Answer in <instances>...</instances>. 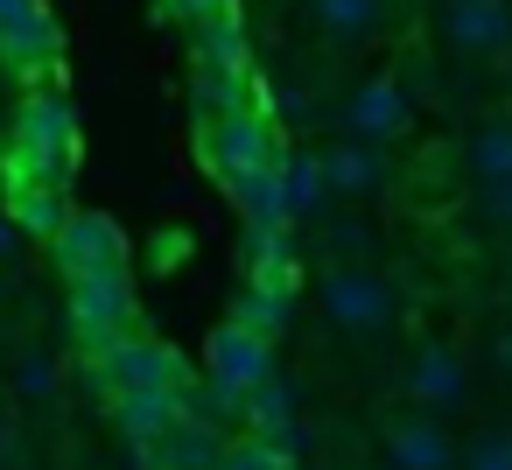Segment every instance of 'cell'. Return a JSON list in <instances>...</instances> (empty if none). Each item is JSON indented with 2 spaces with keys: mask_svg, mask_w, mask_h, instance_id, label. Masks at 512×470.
I'll list each match as a JSON object with an SVG mask.
<instances>
[{
  "mask_svg": "<svg viewBox=\"0 0 512 470\" xmlns=\"http://www.w3.org/2000/svg\"><path fill=\"white\" fill-rule=\"evenodd\" d=\"M71 155H78V120L57 92H36L22 106V127H15V162H8V183H64L71 176Z\"/></svg>",
  "mask_w": 512,
  "mask_h": 470,
  "instance_id": "1",
  "label": "cell"
},
{
  "mask_svg": "<svg viewBox=\"0 0 512 470\" xmlns=\"http://www.w3.org/2000/svg\"><path fill=\"white\" fill-rule=\"evenodd\" d=\"M85 386L92 393H134V386H190V365H183V351H169V344H155V337H113L106 351H92L85 358Z\"/></svg>",
  "mask_w": 512,
  "mask_h": 470,
  "instance_id": "2",
  "label": "cell"
},
{
  "mask_svg": "<svg viewBox=\"0 0 512 470\" xmlns=\"http://www.w3.org/2000/svg\"><path fill=\"white\" fill-rule=\"evenodd\" d=\"M134 330V274L127 267H106V274H78L71 281V337L78 351H106L113 337Z\"/></svg>",
  "mask_w": 512,
  "mask_h": 470,
  "instance_id": "3",
  "label": "cell"
},
{
  "mask_svg": "<svg viewBox=\"0 0 512 470\" xmlns=\"http://www.w3.org/2000/svg\"><path fill=\"white\" fill-rule=\"evenodd\" d=\"M204 134V162L232 183L246 169H267L281 162V127L267 120V106H239V113H218V120H197Z\"/></svg>",
  "mask_w": 512,
  "mask_h": 470,
  "instance_id": "4",
  "label": "cell"
},
{
  "mask_svg": "<svg viewBox=\"0 0 512 470\" xmlns=\"http://www.w3.org/2000/svg\"><path fill=\"white\" fill-rule=\"evenodd\" d=\"M323 316L344 330V337H379L386 323H393V295H386V281L372 274V267H351V260H337L330 274H323Z\"/></svg>",
  "mask_w": 512,
  "mask_h": 470,
  "instance_id": "5",
  "label": "cell"
},
{
  "mask_svg": "<svg viewBox=\"0 0 512 470\" xmlns=\"http://www.w3.org/2000/svg\"><path fill=\"white\" fill-rule=\"evenodd\" d=\"M435 29H442L449 57H463V64H491V57L512 50V8L505 0H442Z\"/></svg>",
  "mask_w": 512,
  "mask_h": 470,
  "instance_id": "6",
  "label": "cell"
},
{
  "mask_svg": "<svg viewBox=\"0 0 512 470\" xmlns=\"http://www.w3.org/2000/svg\"><path fill=\"white\" fill-rule=\"evenodd\" d=\"M50 260L64 267V281H78V274H106V267H127V239H120L113 218H99V211H71V218L50 232Z\"/></svg>",
  "mask_w": 512,
  "mask_h": 470,
  "instance_id": "7",
  "label": "cell"
},
{
  "mask_svg": "<svg viewBox=\"0 0 512 470\" xmlns=\"http://www.w3.org/2000/svg\"><path fill=\"white\" fill-rule=\"evenodd\" d=\"M204 365H211L218 386L246 393V386H260V379L274 372V337H260V330H246V323H218L211 344H204Z\"/></svg>",
  "mask_w": 512,
  "mask_h": 470,
  "instance_id": "8",
  "label": "cell"
},
{
  "mask_svg": "<svg viewBox=\"0 0 512 470\" xmlns=\"http://www.w3.org/2000/svg\"><path fill=\"white\" fill-rule=\"evenodd\" d=\"M0 57L22 64V71L57 57V22H50L43 0H0Z\"/></svg>",
  "mask_w": 512,
  "mask_h": 470,
  "instance_id": "9",
  "label": "cell"
},
{
  "mask_svg": "<svg viewBox=\"0 0 512 470\" xmlns=\"http://www.w3.org/2000/svg\"><path fill=\"white\" fill-rule=\"evenodd\" d=\"M407 400H414V414H449L463 400V358H456V344H421L407 358Z\"/></svg>",
  "mask_w": 512,
  "mask_h": 470,
  "instance_id": "10",
  "label": "cell"
},
{
  "mask_svg": "<svg viewBox=\"0 0 512 470\" xmlns=\"http://www.w3.org/2000/svg\"><path fill=\"white\" fill-rule=\"evenodd\" d=\"M239 421H246V435H267L274 449H302L309 435H302V421H295V386L281 379V372H267L260 386H246V407H239Z\"/></svg>",
  "mask_w": 512,
  "mask_h": 470,
  "instance_id": "11",
  "label": "cell"
},
{
  "mask_svg": "<svg viewBox=\"0 0 512 470\" xmlns=\"http://www.w3.org/2000/svg\"><path fill=\"white\" fill-rule=\"evenodd\" d=\"M400 127H407V92H400L393 78L351 85V99H344V134H351V141H393Z\"/></svg>",
  "mask_w": 512,
  "mask_h": 470,
  "instance_id": "12",
  "label": "cell"
},
{
  "mask_svg": "<svg viewBox=\"0 0 512 470\" xmlns=\"http://www.w3.org/2000/svg\"><path fill=\"white\" fill-rule=\"evenodd\" d=\"M183 414H190V386H134V393H113V421H120L127 442H155Z\"/></svg>",
  "mask_w": 512,
  "mask_h": 470,
  "instance_id": "13",
  "label": "cell"
},
{
  "mask_svg": "<svg viewBox=\"0 0 512 470\" xmlns=\"http://www.w3.org/2000/svg\"><path fill=\"white\" fill-rule=\"evenodd\" d=\"M386 470H456V442L442 421L428 414H407L386 428Z\"/></svg>",
  "mask_w": 512,
  "mask_h": 470,
  "instance_id": "14",
  "label": "cell"
},
{
  "mask_svg": "<svg viewBox=\"0 0 512 470\" xmlns=\"http://www.w3.org/2000/svg\"><path fill=\"white\" fill-rule=\"evenodd\" d=\"M309 15L330 50H365L386 22V0H309Z\"/></svg>",
  "mask_w": 512,
  "mask_h": 470,
  "instance_id": "15",
  "label": "cell"
},
{
  "mask_svg": "<svg viewBox=\"0 0 512 470\" xmlns=\"http://www.w3.org/2000/svg\"><path fill=\"white\" fill-rule=\"evenodd\" d=\"M323 183H330V197H372V190L386 183L379 141H337V148L323 155Z\"/></svg>",
  "mask_w": 512,
  "mask_h": 470,
  "instance_id": "16",
  "label": "cell"
},
{
  "mask_svg": "<svg viewBox=\"0 0 512 470\" xmlns=\"http://www.w3.org/2000/svg\"><path fill=\"white\" fill-rule=\"evenodd\" d=\"M190 29H197V64H204V71H253V50H246V29H239L232 8L204 15V22H190Z\"/></svg>",
  "mask_w": 512,
  "mask_h": 470,
  "instance_id": "17",
  "label": "cell"
},
{
  "mask_svg": "<svg viewBox=\"0 0 512 470\" xmlns=\"http://www.w3.org/2000/svg\"><path fill=\"white\" fill-rule=\"evenodd\" d=\"M225 190L239 197L246 225H295V218H288V190H281V162H267V169H246V176H232Z\"/></svg>",
  "mask_w": 512,
  "mask_h": 470,
  "instance_id": "18",
  "label": "cell"
},
{
  "mask_svg": "<svg viewBox=\"0 0 512 470\" xmlns=\"http://www.w3.org/2000/svg\"><path fill=\"white\" fill-rule=\"evenodd\" d=\"M463 162H470L477 183H505V176H512V113L484 120V127L463 141Z\"/></svg>",
  "mask_w": 512,
  "mask_h": 470,
  "instance_id": "19",
  "label": "cell"
},
{
  "mask_svg": "<svg viewBox=\"0 0 512 470\" xmlns=\"http://www.w3.org/2000/svg\"><path fill=\"white\" fill-rule=\"evenodd\" d=\"M281 190H288V218H309L330 204V183H323V155H288L281 148Z\"/></svg>",
  "mask_w": 512,
  "mask_h": 470,
  "instance_id": "20",
  "label": "cell"
},
{
  "mask_svg": "<svg viewBox=\"0 0 512 470\" xmlns=\"http://www.w3.org/2000/svg\"><path fill=\"white\" fill-rule=\"evenodd\" d=\"M288 309H295V295H288V288L246 281V288H239V302H232V323H246V330H260V337H281V330H288Z\"/></svg>",
  "mask_w": 512,
  "mask_h": 470,
  "instance_id": "21",
  "label": "cell"
},
{
  "mask_svg": "<svg viewBox=\"0 0 512 470\" xmlns=\"http://www.w3.org/2000/svg\"><path fill=\"white\" fill-rule=\"evenodd\" d=\"M64 218H71V211H64V183H15V225H22V232L50 239Z\"/></svg>",
  "mask_w": 512,
  "mask_h": 470,
  "instance_id": "22",
  "label": "cell"
},
{
  "mask_svg": "<svg viewBox=\"0 0 512 470\" xmlns=\"http://www.w3.org/2000/svg\"><path fill=\"white\" fill-rule=\"evenodd\" d=\"M218 470H295V456H288V449H274L267 435H246V442H225Z\"/></svg>",
  "mask_w": 512,
  "mask_h": 470,
  "instance_id": "23",
  "label": "cell"
},
{
  "mask_svg": "<svg viewBox=\"0 0 512 470\" xmlns=\"http://www.w3.org/2000/svg\"><path fill=\"white\" fill-rule=\"evenodd\" d=\"M456 470H512V435L505 428H484L470 449H456Z\"/></svg>",
  "mask_w": 512,
  "mask_h": 470,
  "instance_id": "24",
  "label": "cell"
},
{
  "mask_svg": "<svg viewBox=\"0 0 512 470\" xmlns=\"http://www.w3.org/2000/svg\"><path fill=\"white\" fill-rule=\"evenodd\" d=\"M477 211L512 232V176H505V183H477Z\"/></svg>",
  "mask_w": 512,
  "mask_h": 470,
  "instance_id": "25",
  "label": "cell"
},
{
  "mask_svg": "<svg viewBox=\"0 0 512 470\" xmlns=\"http://www.w3.org/2000/svg\"><path fill=\"white\" fill-rule=\"evenodd\" d=\"M15 386H22V393H29V400H43V393H50V386H57V365H50V358H43V351H29V358H22V379H15Z\"/></svg>",
  "mask_w": 512,
  "mask_h": 470,
  "instance_id": "26",
  "label": "cell"
},
{
  "mask_svg": "<svg viewBox=\"0 0 512 470\" xmlns=\"http://www.w3.org/2000/svg\"><path fill=\"white\" fill-rule=\"evenodd\" d=\"M162 8H169L176 22H204V15H218V8H232V0H162Z\"/></svg>",
  "mask_w": 512,
  "mask_h": 470,
  "instance_id": "27",
  "label": "cell"
},
{
  "mask_svg": "<svg viewBox=\"0 0 512 470\" xmlns=\"http://www.w3.org/2000/svg\"><path fill=\"white\" fill-rule=\"evenodd\" d=\"M491 365H498V379H512V323L491 337Z\"/></svg>",
  "mask_w": 512,
  "mask_h": 470,
  "instance_id": "28",
  "label": "cell"
}]
</instances>
